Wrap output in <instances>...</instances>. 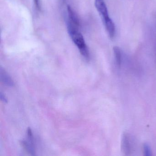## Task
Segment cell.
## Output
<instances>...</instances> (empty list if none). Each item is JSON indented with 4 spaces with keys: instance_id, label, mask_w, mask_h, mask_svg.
Listing matches in <instances>:
<instances>
[{
    "instance_id": "6da1fadb",
    "label": "cell",
    "mask_w": 156,
    "mask_h": 156,
    "mask_svg": "<svg viewBox=\"0 0 156 156\" xmlns=\"http://www.w3.org/2000/svg\"><path fill=\"white\" fill-rule=\"evenodd\" d=\"M66 24L68 34L72 41L77 46L84 58L89 61L90 59L89 50L83 35L79 32V27L68 22H66Z\"/></svg>"
},
{
    "instance_id": "7a4b0ae2",
    "label": "cell",
    "mask_w": 156,
    "mask_h": 156,
    "mask_svg": "<svg viewBox=\"0 0 156 156\" xmlns=\"http://www.w3.org/2000/svg\"><path fill=\"white\" fill-rule=\"evenodd\" d=\"M95 6L102 18L108 35L110 38H114L115 34V27L113 21L109 17L105 1L95 0Z\"/></svg>"
},
{
    "instance_id": "3957f363",
    "label": "cell",
    "mask_w": 156,
    "mask_h": 156,
    "mask_svg": "<svg viewBox=\"0 0 156 156\" xmlns=\"http://www.w3.org/2000/svg\"><path fill=\"white\" fill-rule=\"evenodd\" d=\"M27 134L28 140H22L21 141L22 145L29 153L33 156H34L35 155L34 140L31 129L30 128L28 129Z\"/></svg>"
},
{
    "instance_id": "277c9868",
    "label": "cell",
    "mask_w": 156,
    "mask_h": 156,
    "mask_svg": "<svg viewBox=\"0 0 156 156\" xmlns=\"http://www.w3.org/2000/svg\"><path fill=\"white\" fill-rule=\"evenodd\" d=\"M67 16L66 20L71 22V23L79 27L80 22L79 18L75 12L71 8V6L68 5L67 7Z\"/></svg>"
},
{
    "instance_id": "5b68a950",
    "label": "cell",
    "mask_w": 156,
    "mask_h": 156,
    "mask_svg": "<svg viewBox=\"0 0 156 156\" xmlns=\"http://www.w3.org/2000/svg\"><path fill=\"white\" fill-rule=\"evenodd\" d=\"M0 77L2 81L8 86L11 87L14 86V83L10 76L2 67L0 69Z\"/></svg>"
},
{
    "instance_id": "8992f818",
    "label": "cell",
    "mask_w": 156,
    "mask_h": 156,
    "mask_svg": "<svg viewBox=\"0 0 156 156\" xmlns=\"http://www.w3.org/2000/svg\"><path fill=\"white\" fill-rule=\"evenodd\" d=\"M128 136L126 134H124L122 138V148L124 153L126 154L130 152V144Z\"/></svg>"
},
{
    "instance_id": "52a82bcc",
    "label": "cell",
    "mask_w": 156,
    "mask_h": 156,
    "mask_svg": "<svg viewBox=\"0 0 156 156\" xmlns=\"http://www.w3.org/2000/svg\"><path fill=\"white\" fill-rule=\"evenodd\" d=\"M114 53L117 65L119 67H120L121 63V53L120 49L117 46L114 47Z\"/></svg>"
},
{
    "instance_id": "ba28073f",
    "label": "cell",
    "mask_w": 156,
    "mask_h": 156,
    "mask_svg": "<svg viewBox=\"0 0 156 156\" xmlns=\"http://www.w3.org/2000/svg\"><path fill=\"white\" fill-rule=\"evenodd\" d=\"M144 154L146 156H150L151 155V149L148 144H145L143 146Z\"/></svg>"
},
{
    "instance_id": "9c48e42d",
    "label": "cell",
    "mask_w": 156,
    "mask_h": 156,
    "mask_svg": "<svg viewBox=\"0 0 156 156\" xmlns=\"http://www.w3.org/2000/svg\"><path fill=\"white\" fill-rule=\"evenodd\" d=\"M0 98H1V100L2 102H4V103H8V100L7 99V98L5 97V96L2 92H1V93H0Z\"/></svg>"
},
{
    "instance_id": "30bf717a",
    "label": "cell",
    "mask_w": 156,
    "mask_h": 156,
    "mask_svg": "<svg viewBox=\"0 0 156 156\" xmlns=\"http://www.w3.org/2000/svg\"><path fill=\"white\" fill-rule=\"evenodd\" d=\"M34 4H35V7L37 10L40 11L41 9V5H40V0H34Z\"/></svg>"
},
{
    "instance_id": "8fae6325",
    "label": "cell",
    "mask_w": 156,
    "mask_h": 156,
    "mask_svg": "<svg viewBox=\"0 0 156 156\" xmlns=\"http://www.w3.org/2000/svg\"><path fill=\"white\" fill-rule=\"evenodd\" d=\"M62 1L63 2V3H64V2H65L66 1V0H62Z\"/></svg>"
}]
</instances>
